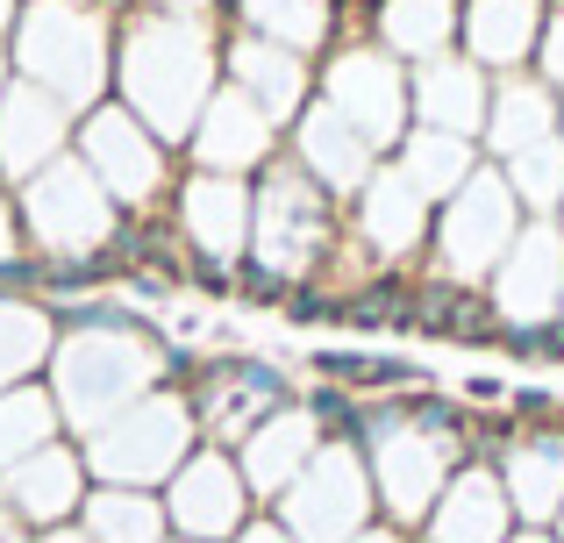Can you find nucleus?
I'll return each instance as SVG.
<instances>
[{
  "mask_svg": "<svg viewBox=\"0 0 564 543\" xmlns=\"http://www.w3.org/2000/svg\"><path fill=\"white\" fill-rule=\"evenodd\" d=\"M350 229V200L329 194L301 158L279 143L258 172H250V251L286 279H322Z\"/></svg>",
  "mask_w": 564,
  "mask_h": 543,
  "instance_id": "nucleus-1",
  "label": "nucleus"
},
{
  "mask_svg": "<svg viewBox=\"0 0 564 543\" xmlns=\"http://www.w3.org/2000/svg\"><path fill=\"white\" fill-rule=\"evenodd\" d=\"M315 100H329L379 158H393L414 129V100H408V65L365 29H344L329 51L315 57Z\"/></svg>",
  "mask_w": 564,
  "mask_h": 543,
  "instance_id": "nucleus-2",
  "label": "nucleus"
},
{
  "mask_svg": "<svg viewBox=\"0 0 564 543\" xmlns=\"http://www.w3.org/2000/svg\"><path fill=\"white\" fill-rule=\"evenodd\" d=\"M522 222H529V208L514 200L508 172H500V165H479L436 208V222H429L422 272L457 279V286H486V279L500 272V258H508V243L522 237Z\"/></svg>",
  "mask_w": 564,
  "mask_h": 543,
  "instance_id": "nucleus-3",
  "label": "nucleus"
},
{
  "mask_svg": "<svg viewBox=\"0 0 564 543\" xmlns=\"http://www.w3.org/2000/svg\"><path fill=\"white\" fill-rule=\"evenodd\" d=\"M365 465H372L379 515L400 522V530H422V515L436 508L443 479L465 465V444L422 430V422H408L393 408V393H379L372 401V430H365Z\"/></svg>",
  "mask_w": 564,
  "mask_h": 543,
  "instance_id": "nucleus-4",
  "label": "nucleus"
},
{
  "mask_svg": "<svg viewBox=\"0 0 564 543\" xmlns=\"http://www.w3.org/2000/svg\"><path fill=\"white\" fill-rule=\"evenodd\" d=\"M186 408H193V430L200 444H221L236 450L250 430H258L272 408H286L301 393V379L272 358H250V350H221V358H193L186 379H180Z\"/></svg>",
  "mask_w": 564,
  "mask_h": 543,
  "instance_id": "nucleus-5",
  "label": "nucleus"
},
{
  "mask_svg": "<svg viewBox=\"0 0 564 543\" xmlns=\"http://www.w3.org/2000/svg\"><path fill=\"white\" fill-rule=\"evenodd\" d=\"M272 515L286 522L301 543H350L365 522H379V493H372L365 444H329V436H322V450L307 458V473L272 501Z\"/></svg>",
  "mask_w": 564,
  "mask_h": 543,
  "instance_id": "nucleus-6",
  "label": "nucleus"
},
{
  "mask_svg": "<svg viewBox=\"0 0 564 543\" xmlns=\"http://www.w3.org/2000/svg\"><path fill=\"white\" fill-rule=\"evenodd\" d=\"M250 515H258V493H250L236 450L193 444L186 465L172 473V487H165V522H172V530H186L193 543H229Z\"/></svg>",
  "mask_w": 564,
  "mask_h": 543,
  "instance_id": "nucleus-7",
  "label": "nucleus"
},
{
  "mask_svg": "<svg viewBox=\"0 0 564 543\" xmlns=\"http://www.w3.org/2000/svg\"><path fill=\"white\" fill-rule=\"evenodd\" d=\"M429 222H436V200H429L393 158H379L372 180L350 194V237H358L379 265H422Z\"/></svg>",
  "mask_w": 564,
  "mask_h": 543,
  "instance_id": "nucleus-8",
  "label": "nucleus"
},
{
  "mask_svg": "<svg viewBox=\"0 0 564 543\" xmlns=\"http://www.w3.org/2000/svg\"><path fill=\"white\" fill-rule=\"evenodd\" d=\"M500 322H557L564 315V222L557 215H529L522 237L508 243L500 272L486 279Z\"/></svg>",
  "mask_w": 564,
  "mask_h": 543,
  "instance_id": "nucleus-9",
  "label": "nucleus"
},
{
  "mask_svg": "<svg viewBox=\"0 0 564 543\" xmlns=\"http://www.w3.org/2000/svg\"><path fill=\"white\" fill-rule=\"evenodd\" d=\"M172 222L186 229V243L200 258H236L250 251V180L243 172H207V165H186L180 186H172Z\"/></svg>",
  "mask_w": 564,
  "mask_h": 543,
  "instance_id": "nucleus-10",
  "label": "nucleus"
},
{
  "mask_svg": "<svg viewBox=\"0 0 564 543\" xmlns=\"http://www.w3.org/2000/svg\"><path fill=\"white\" fill-rule=\"evenodd\" d=\"M286 143V129L272 122V115L258 108V100L243 94V86H229L221 79L215 94H207V108H200V122H193V137H186V165H207V172H258L264 158Z\"/></svg>",
  "mask_w": 564,
  "mask_h": 543,
  "instance_id": "nucleus-11",
  "label": "nucleus"
},
{
  "mask_svg": "<svg viewBox=\"0 0 564 543\" xmlns=\"http://www.w3.org/2000/svg\"><path fill=\"white\" fill-rule=\"evenodd\" d=\"M221 79L243 86L279 129H293L301 108L315 100V57L286 51V43H264L250 29H221Z\"/></svg>",
  "mask_w": 564,
  "mask_h": 543,
  "instance_id": "nucleus-12",
  "label": "nucleus"
},
{
  "mask_svg": "<svg viewBox=\"0 0 564 543\" xmlns=\"http://www.w3.org/2000/svg\"><path fill=\"white\" fill-rule=\"evenodd\" d=\"M422 543H508L514 536V501L500 487V465L465 458L451 479H443L436 508L422 515Z\"/></svg>",
  "mask_w": 564,
  "mask_h": 543,
  "instance_id": "nucleus-13",
  "label": "nucleus"
},
{
  "mask_svg": "<svg viewBox=\"0 0 564 543\" xmlns=\"http://www.w3.org/2000/svg\"><path fill=\"white\" fill-rule=\"evenodd\" d=\"M408 100H414V122L422 129H451V137L479 143L486 108H494V72L471 65L465 51L422 57V65H408Z\"/></svg>",
  "mask_w": 564,
  "mask_h": 543,
  "instance_id": "nucleus-14",
  "label": "nucleus"
},
{
  "mask_svg": "<svg viewBox=\"0 0 564 543\" xmlns=\"http://www.w3.org/2000/svg\"><path fill=\"white\" fill-rule=\"evenodd\" d=\"M551 0H457V51L486 65L494 79L536 65V36Z\"/></svg>",
  "mask_w": 564,
  "mask_h": 543,
  "instance_id": "nucleus-15",
  "label": "nucleus"
},
{
  "mask_svg": "<svg viewBox=\"0 0 564 543\" xmlns=\"http://www.w3.org/2000/svg\"><path fill=\"white\" fill-rule=\"evenodd\" d=\"M322 450V422L307 415V401L293 393L286 408H272V415L258 422V430L236 444V465H243V479H250V493H258V508H272L279 493L293 487V479L307 473V458Z\"/></svg>",
  "mask_w": 564,
  "mask_h": 543,
  "instance_id": "nucleus-16",
  "label": "nucleus"
},
{
  "mask_svg": "<svg viewBox=\"0 0 564 543\" xmlns=\"http://www.w3.org/2000/svg\"><path fill=\"white\" fill-rule=\"evenodd\" d=\"M286 151L301 158V165L315 172L329 194H344V200L358 194V186L372 180V165H379V151L329 108V100H307V108H301V122L286 129Z\"/></svg>",
  "mask_w": 564,
  "mask_h": 543,
  "instance_id": "nucleus-17",
  "label": "nucleus"
},
{
  "mask_svg": "<svg viewBox=\"0 0 564 543\" xmlns=\"http://www.w3.org/2000/svg\"><path fill=\"white\" fill-rule=\"evenodd\" d=\"M494 465H500V487H508V501H514V522L551 530L557 508H564V430H557V422L522 430Z\"/></svg>",
  "mask_w": 564,
  "mask_h": 543,
  "instance_id": "nucleus-18",
  "label": "nucleus"
},
{
  "mask_svg": "<svg viewBox=\"0 0 564 543\" xmlns=\"http://www.w3.org/2000/svg\"><path fill=\"white\" fill-rule=\"evenodd\" d=\"M543 137H557V86H543L536 72L494 79V108H486V129H479L486 165H508V158H522Z\"/></svg>",
  "mask_w": 564,
  "mask_h": 543,
  "instance_id": "nucleus-19",
  "label": "nucleus"
},
{
  "mask_svg": "<svg viewBox=\"0 0 564 543\" xmlns=\"http://www.w3.org/2000/svg\"><path fill=\"white\" fill-rule=\"evenodd\" d=\"M307 379H336V387H350V393L443 387L414 350H386V344H315V350H307Z\"/></svg>",
  "mask_w": 564,
  "mask_h": 543,
  "instance_id": "nucleus-20",
  "label": "nucleus"
},
{
  "mask_svg": "<svg viewBox=\"0 0 564 543\" xmlns=\"http://www.w3.org/2000/svg\"><path fill=\"white\" fill-rule=\"evenodd\" d=\"M365 36H379L400 65L457 51V0H372L365 8Z\"/></svg>",
  "mask_w": 564,
  "mask_h": 543,
  "instance_id": "nucleus-21",
  "label": "nucleus"
},
{
  "mask_svg": "<svg viewBox=\"0 0 564 543\" xmlns=\"http://www.w3.org/2000/svg\"><path fill=\"white\" fill-rule=\"evenodd\" d=\"M229 29H250L264 43H286L301 57H322L336 36H344V8L336 0H236Z\"/></svg>",
  "mask_w": 564,
  "mask_h": 543,
  "instance_id": "nucleus-22",
  "label": "nucleus"
},
{
  "mask_svg": "<svg viewBox=\"0 0 564 543\" xmlns=\"http://www.w3.org/2000/svg\"><path fill=\"white\" fill-rule=\"evenodd\" d=\"M393 165L408 172V180L443 208V200H451L457 186H465L471 172L486 165V151H479L471 137H451V129H422V122H414V129H408V143L393 151Z\"/></svg>",
  "mask_w": 564,
  "mask_h": 543,
  "instance_id": "nucleus-23",
  "label": "nucleus"
},
{
  "mask_svg": "<svg viewBox=\"0 0 564 543\" xmlns=\"http://www.w3.org/2000/svg\"><path fill=\"white\" fill-rule=\"evenodd\" d=\"M94 536L100 543H165V501L143 487H108L94 501Z\"/></svg>",
  "mask_w": 564,
  "mask_h": 543,
  "instance_id": "nucleus-24",
  "label": "nucleus"
},
{
  "mask_svg": "<svg viewBox=\"0 0 564 543\" xmlns=\"http://www.w3.org/2000/svg\"><path fill=\"white\" fill-rule=\"evenodd\" d=\"M508 186H514V200H522L529 215H557L564 208V137H543V143H529L522 158H508Z\"/></svg>",
  "mask_w": 564,
  "mask_h": 543,
  "instance_id": "nucleus-25",
  "label": "nucleus"
},
{
  "mask_svg": "<svg viewBox=\"0 0 564 543\" xmlns=\"http://www.w3.org/2000/svg\"><path fill=\"white\" fill-rule=\"evenodd\" d=\"M301 401H307V415L322 422L329 444H365L379 393H350V387H336V379H301Z\"/></svg>",
  "mask_w": 564,
  "mask_h": 543,
  "instance_id": "nucleus-26",
  "label": "nucleus"
},
{
  "mask_svg": "<svg viewBox=\"0 0 564 543\" xmlns=\"http://www.w3.org/2000/svg\"><path fill=\"white\" fill-rule=\"evenodd\" d=\"M286 293H293V279L279 265H264L258 251L236 258V301H243V307H286Z\"/></svg>",
  "mask_w": 564,
  "mask_h": 543,
  "instance_id": "nucleus-27",
  "label": "nucleus"
},
{
  "mask_svg": "<svg viewBox=\"0 0 564 543\" xmlns=\"http://www.w3.org/2000/svg\"><path fill=\"white\" fill-rule=\"evenodd\" d=\"M536 72L543 86H557L564 94V0H551V14H543V36H536Z\"/></svg>",
  "mask_w": 564,
  "mask_h": 543,
  "instance_id": "nucleus-28",
  "label": "nucleus"
},
{
  "mask_svg": "<svg viewBox=\"0 0 564 543\" xmlns=\"http://www.w3.org/2000/svg\"><path fill=\"white\" fill-rule=\"evenodd\" d=\"M508 415L529 422V430H536V422H557V387H522V379H514L508 387Z\"/></svg>",
  "mask_w": 564,
  "mask_h": 543,
  "instance_id": "nucleus-29",
  "label": "nucleus"
},
{
  "mask_svg": "<svg viewBox=\"0 0 564 543\" xmlns=\"http://www.w3.org/2000/svg\"><path fill=\"white\" fill-rule=\"evenodd\" d=\"M508 387H514V379L508 372H465V379H457V401H465V408H508Z\"/></svg>",
  "mask_w": 564,
  "mask_h": 543,
  "instance_id": "nucleus-30",
  "label": "nucleus"
},
{
  "mask_svg": "<svg viewBox=\"0 0 564 543\" xmlns=\"http://www.w3.org/2000/svg\"><path fill=\"white\" fill-rule=\"evenodd\" d=\"M229 543H301V536H293L286 522L272 515V508H258V515H250V522H243V530H236Z\"/></svg>",
  "mask_w": 564,
  "mask_h": 543,
  "instance_id": "nucleus-31",
  "label": "nucleus"
},
{
  "mask_svg": "<svg viewBox=\"0 0 564 543\" xmlns=\"http://www.w3.org/2000/svg\"><path fill=\"white\" fill-rule=\"evenodd\" d=\"M350 543H422V536H414V530H400V522H386V515H379V522H365V530L350 536Z\"/></svg>",
  "mask_w": 564,
  "mask_h": 543,
  "instance_id": "nucleus-32",
  "label": "nucleus"
},
{
  "mask_svg": "<svg viewBox=\"0 0 564 543\" xmlns=\"http://www.w3.org/2000/svg\"><path fill=\"white\" fill-rule=\"evenodd\" d=\"M508 543H557V530H536V522H514Z\"/></svg>",
  "mask_w": 564,
  "mask_h": 543,
  "instance_id": "nucleus-33",
  "label": "nucleus"
},
{
  "mask_svg": "<svg viewBox=\"0 0 564 543\" xmlns=\"http://www.w3.org/2000/svg\"><path fill=\"white\" fill-rule=\"evenodd\" d=\"M557 137H564V94H557Z\"/></svg>",
  "mask_w": 564,
  "mask_h": 543,
  "instance_id": "nucleus-34",
  "label": "nucleus"
},
{
  "mask_svg": "<svg viewBox=\"0 0 564 543\" xmlns=\"http://www.w3.org/2000/svg\"><path fill=\"white\" fill-rule=\"evenodd\" d=\"M551 530H557V543H564V508H557V522H551Z\"/></svg>",
  "mask_w": 564,
  "mask_h": 543,
  "instance_id": "nucleus-35",
  "label": "nucleus"
},
{
  "mask_svg": "<svg viewBox=\"0 0 564 543\" xmlns=\"http://www.w3.org/2000/svg\"><path fill=\"white\" fill-rule=\"evenodd\" d=\"M557 222H564V208H557Z\"/></svg>",
  "mask_w": 564,
  "mask_h": 543,
  "instance_id": "nucleus-36",
  "label": "nucleus"
}]
</instances>
